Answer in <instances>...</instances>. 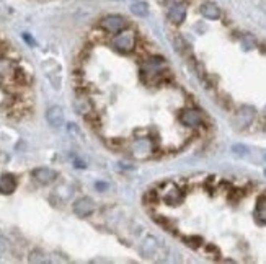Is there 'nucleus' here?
Returning a JSON list of instances; mask_svg holds the SVG:
<instances>
[{
	"mask_svg": "<svg viewBox=\"0 0 266 264\" xmlns=\"http://www.w3.org/2000/svg\"><path fill=\"white\" fill-rule=\"evenodd\" d=\"M74 108L79 114L82 116H87L89 113H91V109H93V106H91L90 100L85 98V96H77L75 101H74Z\"/></svg>",
	"mask_w": 266,
	"mask_h": 264,
	"instance_id": "nucleus-11",
	"label": "nucleus"
},
{
	"mask_svg": "<svg viewBox=\"0 0 266 264\" xmlns=\"http://www.w3.org/2000/svg\"><path fill=\"white\" fill-rule=\"evenodd\" d=\"M18 183H17V178H15L12 173H3L0 175V194H13L15 189H17Z\"/></svg>",
	"mask_w": 266,
	"mask_h": 264,
	"instance_id": "nucleus-9",
	"label": "nucleus"
},
{
	"mask_svg": "<svg viewBox=\"0 0 266 264\" xmlns=\"http://www.w3.org/2000/svg\"><path fill=\"white\" fill-rule=\"evenodd\" d=\"M265 176H266V168H265Z\"/></svg>",
	"mask_w": 266,
	"mask_h": 264,
	"instance_id": "nucleus-22",
	"label": "nucleus"
},
{
	"mask_svg": "<svg viewBox=\"0 0 266 264\" xmlns=\"http://www.w3.org/2000/svg\"><path fill=\"white\" fill-rule=\"evenodd\" d=\"M7 67H8V64L3 62V60H0V75H5V72H7Z\"/></svg>",
	"mask_w": 266,
	"mask_h": 264,
	"instance_id": "nucleus-20",
	"label": "nucleus"
},
{
	"mask_svg": "<svg viewBox=\"0 0 266 264\" xmlns=\"http://www.w3.org/2000/svg\"><path fill=\"white\" fill-rule=\"evenodd\" d=\"M255 118V109L252 106H242L237 114H235V124L238 128H247L248 124H252V121Z\"/></svg>",
	"mask_w": 266,
	"mask_h": 264,
	"instance_id": "nucleus-8",
	"label": "nucleus"
},
{
	"mask_svg": "<svg viewBox=\"0 0 266 264\" xmlns=\"http://www.w3.org/2000/svg\"><path fill=\"white\" fill-rule=\"evenodd\" d=\"M100 28L110 34H116L127 28V20L121 15H108L100 22Z\"/></svg>",
	"mask_w": 266,
	"mask_h": 264,
	"instance_id": "nucleus-2",
	"label": "nucleus"
},
{
	"mask_svg": "<svg viewBox=\"0 0 266 264\" xmlns=\"http://www.w3.org/2000/svg\"><path fill=\"white\" fill-rule=\"evenodd\" d=\"M46 121L49 123L51 128L59 129L64 124V111L60 106H51L46 111Z\"/></svg>",
	"mask_w": 266,
	"mask_h": 264,
	"instance_id": "nucleus-6",
	"label": "nucleus"
},
{
	"mask_svg": "<svg viewBox=\"0 0 266 264\" xmlns=\"http://www.w3.org/2000/svg\"><path fill=\"white\" fill-rule=\"evenodd\" d=\"M183 241H185L186 245L191 246V248H198L203 243V240L199 237H185V238H183Z\"/></svg>",
	"mask_w": 266,
	"mask_h": 264,
	"instance_id": "nucleus-19",
	"label": "nucleus"
},
{
	"mask_svg": "<svg viewBox=\"0 0 266 264\" xmlns=\"http://www.w3.org/2000/svg\"><path fill=\"white\" fill-rule=\"evenodd\" d=\"M255 215H257V219L262 222V223H266V196L260 197L258 199V204H257V211H255Z\"/></svg>",
	"mask_w": 266,
	"mask_h": 264,
	"instance_id": "nucleus-13",
	"label": "nucleus"
},
{
	"mask_svg": "<svg viewBox=\"0 0 266 264\" xmlns=\"http://www.w3.org/2000/svg\"><path fill=\"white\" fill-rule=\"evenodd\" d=\"M72 211H74V214L77 217H89L91 215L95 212V202L91 197H80V199H77L74 202V206H72Z\"/></svg>",
	"mask_w": 266,
	"mask_h": 264,
	"instance_id": "nucleus-3",
	"label": "nucleus"
},
{
	"mask_svg": "<svg viewBox=\"0 0 266 264\" xmlns=\"http://www.w3.org/2000/svg\"><path fill=\"white\" fill-rule=\"evenodd\" d=\"M180 123L186 128H196L203 123V116L196 109H185L180 114Z\"/></svg>",
	"mask_w": 266,
	"mask_h": 264,
	"instance_id": "nucleus-7",
	"label": "nucleus"
},
{
	"mask_svg": "<svg viewBox=\"0 0 266 264\" xmlns=\"http://www.w3.org/2000/svg\"><path fill=\"white\" fill-rule=\"evenodd\" d=\"M265 158H266V155H265Z\"/></svg>",
	"mask_w": 266,
	"mask_h": 264,
	"instance_id": "nucleus-23",
	"label": "nucleus"
},
{
	"mask_svg": "<svg viewBox=\"0 0 266 264\" xmlns=\"http://www.w3.org/2000/svg\"><path fill=\"white\" fill-rule=\"evenodd\" d=\"M201 13H203V17L207 18V20H219V18H221V10H219L217 5L212 3V2L203 3Z\"/></svg>",
	"mask_w": 266,
	"mask_h": 264,
	"instance_id": "nucleus-12",
	"label": "nucleus"
},
{
	"mask_svg": "<svg viewBox=\"0 0 266 264\" xmlns=\"http://www.w3.org/2000/svg\"><path fill=\"white\" fill-rule=\"evenodd\" d=\"M131 10H132V13L134 15H137V17H147L149 15V7H147L146 3H134L131 7Z\"/></svg>",
	"mask_w": 266,
	"mask_h": 264,
	"instance_id": "nucleus-16",
	"label": "nucleus"
},
{
	"mask_svg": "<svg viewBox=\"0 0 266 264\" xmlns=\"http://www.w3.org/2000/svg\"><path fill=\"white\" fill-rule=\"evenodd\" d=\"M30 263H48V258L41 250H33L30 253Z\"/></svg>",
	"mask_w": 266,
	"mask_h": 264,
	"instance_id": "nucleus-17",
	"label": "nucleus"
},
{
	"mask_svg": "<svg viewBox=\"0 0 266 264\" xmlns=\"http://www.w3.org/2000/svg\"><path fill=\"white\" fill-rule=\"evenodd\" d=\"M137 44V36L134 31L131 29H122V31L116 33L113 38V48L119 53H132Z\"/></svg>",
	"mask_w": 266,
	"mask_h": 264,
	"instance_id": "nucleus-1",
	"label": "nucleus"
},
{
	"mask_svg": "<svg viewBox=\"0 0 266 264\" xmlns=\"http://www.w3.org/2000/svg\"><path fill=\"white\" fill-rule=\"evenodd\" d=\"M175 49H177L180 54H183V55H188V54H190V44H188L181 36L175 38Z\"/></svg>",
	"mask_w": 266,
	"mask_h": 264,
	"instance_id": "nucleus-15",
	"label": "nucleus"
},
{
	"mask_svg": "<svg viewBox=\"0 0 266 264\" xmlns=\"http://www.w3.org/2000/svg\"><path fill=\"white\" fill-rule=\"evenodd\" d=\"M33 178L39 183V185L48 186L58 180V171L53 168H48V166H41V168L33 170Z\"/></svg>",
	"mask_w": 266,
	"mask_h": 264,
	"instance_id": "nucleus-4",
	"label": "nucleus"
},
{
	"mask_svg": "<svg viewBox=\"0 0 266 264\" xmlns=\"http://www.w3.org/2000/svg\"><path fill=\"white\" fill-rule=\"evenodd\" d=\"M168 20L173 23V25H180L185 22L186 18V5L181 3V2H177L173 3L170 8H168V13H167Z\"/></svg>",
	"mask_w": 266,
	"mask_h": 264,
	"instance_id": "nucleus-5",
	"label": "nucleus"
},
{
	"mask_svg": "<svg viewBox=\"0 0 266 264\" xmlns=\"http://www.w3.org/2000/svg\"><path fill=\"white\" fill-rule=\"evenodd\" d=\"M96 189H106L108 187V185H105V183H96Z\"/></svg>",
	"mask_w": 266,
	"mask_h": 264,
	"instance_id": "nucleus-21",
	"label": "nucleus"
},
{
	"mask_svg": "<svg viewBox=\"0 0 266 264\" xmlns=\"http://www.w3.org/2000/svg\"><path fill=\"white\" fill-rule=\"evenodd\" d=\"M132 152H134L136 157H141V158L142 157H147L152 152V142L147 137H139L132 144Z\"/></svg>",
	"mask_w": 266,
	"mask_h": 264,
	"instance_id": "nucleus-10",
	"label": "nucleus"
},
{
	"mask_svg": "<svg viewBox=\"0 0 266 264\" xmlns=\"http://www.w3.org/2000/svg\"><path fill=\"white\" fill-rule=\"evenodd\" d=\"M232 152L237 157H247L248 155V147H245V145H242V144H235L234 147H232Z\"/></svg>",
	"mask_w": 266,
	"mask_h": 264,
	"instance_id": "nucleus-18",
	"label": "nucleus"
},
{
	"mask_svg": "<svg viewBox=\"0 0 266 264\" xmlns=\"http://www.w3.org/2000/svg\"><path fill=\"white\" fill-rule=\"evenodd\" d=\"M165 201L168 202V204H172V206L178 204V202L181 201V192H180V189L173 187V191H168L167 194H165Z\"/></svg>",
	"mask_w": 266,
	"mask_h": 264,
	"instance_id": "nucleus-14",
	"label": "nucleus"
}]
</instances>
